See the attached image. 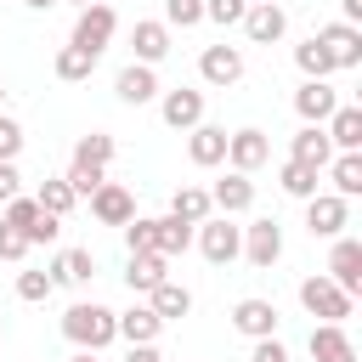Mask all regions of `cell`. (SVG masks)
<instances>
[{
    "instance_id": "cell-1",
    "label": "cell",
    "mask_w": 362,
    "mask_h": 362,
    "mask_svg": "<svg viewBox=\"0 0 362 362\" xmlns=\"http://www.w3.org/2000/svg\"><path fill=\"white\" fill-rule=\"evenodd\" d=\"M62 334H68V345H79V351H102V345L119 339V311H107V305H96V300H79V305L62 311Z\"/></svg>"
},
{
    "instance_id": "cell-2",
    "label": "cell",
    "mask_w": 362,
    "mask_h": 362,
    "mask_svg": "<svg viewBox=\"0 0 362 362\" xmlns=\"http://www.w3.org/2000/svg\"><path fill=\"white\" fill-rule=\"evenodd\" d=\"M113 28H119V17H113V6H107V0H96V6H85V11L74 17V40H68V45H74V51H85V57L96 62V57L107 51V40H113Z\"/></svg>"
},
{
    "instance_id": "cell-3",
    "label": "cell",
    "mask_w": 362,
    "mask_h": 362,
    "mask_svg": "<svg viewBox=\"0 0 362 362\" xmlns=\"http://www.w3.org/2000/svg\"><path fill=\"white\" fill-rule=\"evenodd\" d=\"M198 249L209 266H232L243 255V226H232V215H209L198 221Z\"/></svg>"
},
{
    "instance_id": "cell-4",
    "label": "cell",
    "mask_w": 362,
    "mask_h": 362,
    "mask_svg": "<svg viewBox=\"0 0 362 362\" xmlns=\"http://www.w3.org/2000/svg\"><path fill=\"white\" fill-rule=\"evenodd\" d=\"M0 221H6V226H17V232L28 238V249H34V243H57V232H62V221H57V215H45V209H40L34 198H23V192L6 204V215H0Z\"/></svg>"
},
{
    "instance_id": "cell-5",
    "label": "cell",
    "mask_w": 362,
    "mask_h": 362,
    "mask_svg": "<svg viewBox=\"0 0 362 362\" xmlns=\"http://www.w3.org/2000/svg\"><path fill=\"white\" fill-rule=\"evenodd\" d=\"M300 305H305L311 317H322V322H345L356 300H351L345 288H334L328 277H305V283H300Z\"/></svg>"
},
{
    "instance_id": "cell-6",
    "label": "cell",
    "mask_w": 362,
    "mask_h": 362,
    "mask_svg": "<svg viewBox=\"0 0 362 362\" xmlns=\"http://www.w3.org/2000/svg\"><path fill=\"white\" fill-rule=\"evenodd\" d=\"M345 226H351V204L345 198H334V192L305 198V232L311 238H345Z\"/></svg>"
},
{
    "instance_id": "cell-7",
    "label": "cell",
    "mask_w": 362,
    "mask_h": 362,
    "mask_svg": "<svg viewBox=\"0 0 362 362\" xmlns=\"http://www.w3.org/2000/svg\"><path fill=\"white\" fill-rule=\"evenodd\" d=\"M243 260H249V266H260V272L283 260V226H277L272 215H260V221H249V226H243Z\"/></svg>"
},
{
    "instance_id": "cell-8",
    "label": "cell",
    "mask_w": 362,
    "mask_h": 362,
    "mask_svg": "<svg viewBox=\"0 0 362 362\" xmlns=\"http://www.w3.org/2000/svg\"><path fill=\"white\" fill-rule=\"evenodd\" d=\"M328 283L345 288L351 300L362 294V238H334V249H328Z\"/></svg>"
},
{
    "instance_id": "cell-9",
    "label": "cell",
    "mask_w": 362,
    "mask_h": 362,
    "mask_svg": "<svg viewBox=\"0 0 362 362\" xmlns=\"http://www.w3.org/2000/svg\"><path fill=\"white\" fill-rule=\"evenodd\" d=\"M311 40L328 51L334 68H362V28H351V23H328V28H317Z\"/></svg>"
},
{
    "instance_id": "cell-10",
    "label": "cell",
    "mask_w": 362,
    "mask_h": 362,
    "mask_svg": "<svg viewBox=\"0 0 362 362\" xmlns=\"http://www.w3.org/2000/svg\"><path fill=\"white\" fill-rule=\"evenodd\" d=\"M266 158H272V141H266V130H255V124H249V130H232V136H226V164H232L238 175L260 170Z\"/></svg>"
},
{
    "instance_id": "cell-11",
    "label": "cell",
    "mask_w": 362,
    "mask_h": 362,
    "mask_svg": "<svg viewBox=\"0 0 362 362\" xmlns=\"http://www.w3.org/2000/svg\"><path fill=\"white\" fill-rule=\"evenodd\" d=\"M198 74H204V85H238L243 79V51L238 45H204V57H198Z\"/></svg>"
},
{
    "instance_id": "cell-12",
    "label": "cell",
    "mask_w": 362,
    "mask_h": 362,
    "mask_svg": "<svg viewBox=\"0 0 362 362\" xmlns=\"http://www.w3.org/2000/svg\"><path fill=\"white\" fill-rule=\"evenodd\" d=\"M334 107H339V90H334L328 79H305V85L294 90V113H300L305 124H328Z\"/></svg>"
},
{
    "instance_id": "cell-13",
    "label": "cell",
    "mask_w": 362,
    "mask_h": 362,
    "mask_svg": "<svg viewBox=\"0 0 362 362\" xmlns=\"http://www.w3.org/2000/svg\"><path fill=\"white\" fill-rule=\"evenodd\" d=\"M158 113H164V124H170V130H192V124H204V90L175 85V90H164Z\"/></svg>"
},
{
    "instance_id": "cell-14",
    "label": "cell",
    "mask_w": 362,
    "mask_h": 362,
    "mask_svg": "<svg viewBox=\"0 0 362 362\" xmlns=\"http://www.w3.org/2000/svg\"><path fill=\"white\" fill-rule=\"evenodd\" d=\"M232 328L249 334V339H272V334H277V305L260 300V294H249V300L232 305Z\"/></svg>"
},
{
    "instance_id": "cell-15",
    "label": "cell",
    "mask_w": 362,
    "mask_h": 362,
    "mask_svg": "<svg viewBox=\"0 0 362 362\" xmlns=\"http://www.w3.org/2000/svg\"><path fill=\"white\" fill-rule=\"evenodd\" d=\"M90 215H96L102 226H124V221L136 215V198H130V187H119V181H102V187L90 192Z\"/></svg>"
},
{
    "instance_id": "cell-16",
    "label": "cell",
    "mask_w": 362,
    "mask_h": 362,
    "mask_svg": "<svg viewBox=\"0 0 362 362\" xmlns=\"http://www.w3.org/2000/svg\"><path fill=\"white\" fill-rule=\"evenodd\" d=\"M243 34L255 40V45H277L283 34H288V11L272 0V6H249L243 11Z\"/></svg>"
},
{
    "instance_id": "cell-17",
    "label": "cell",
    "mask_w": 362,
    "mask_h": 362,
    "mask_svg": "<svg viewBox=\"0 0 362 362\" xmlns=\"http://www.w3.org/2000/svg\"><path fill=\"white\" fill-rule=\"evenodd\" d=\"M311 362H356V345L345 322H317L311 328Z\"/></svg>"
},
{
    "instance_id": "cell-18",
    "label": "cell",
    "mask_w": 362,
    "mask_h": 362,
    "mask_svg": "<svg viewBox=\"0 0 362 362\" xmlns=\"http://www.w3.org/2000/svg\"><path fill=\"white\" fill-rule=\"evenodd\" d=\"M113 90H119V102H124V107H141V102H153V96H158V74H153L147 62H130V68H119Z\"/></svg>"
},
{
    "instance_id": "cell-19",
    "label": "cell",
    "mask_w": 362,
    "mask_h": 362,
    "mask_svg": "<svg viewBox=\"0 0 362 362\" xmlns=\"http://www.w3.org/2000/svg\"><path fill=\"white\" fill-rule=\"evenodd\" d=\"M322 130H328V147H334V153H362V107L339 102Z\"/></svg>"
},
{
    "instance_id": "cell-20",
    "label": "cell",
    "mask_w": 362,
    "mask_h": 362,
    "mask_svg": "<svg viewBox=\"0 0 362 362\" xmlns=\"http://www.w3.org/2000/svg\"><path fill=\"white\" fill-rule=\"evenodd\" d=\"M288 158H294V164H311V170H328V158H334L328 130H322V124H300V136L288 141Z\"/></svg>"
},
{
    "instance_id": "cell-21",
    "label": "cell",
    "mask_w": 362,
    "mask_h": 362,
    "mask_svg": "<svg viewBox=\"0 0 362 362\" xmlns=\"http://www.w3.org/2000/svg\"><path fill=\"white\" fill-rule=\"evenodd\" d=\"M209 204H215V209H221V215H243V209H249V204H255V181H249V175H238V170H232V175H221V181H215V187H209Z\"/></svg>"
},
{
    "instance_id": "cell-22",
    "label": "cell",
    "mask_w": 362,
    "mask_h": 362,
    "mask_svg": "<svg viewBox=\"0 0 362 362\" xmlns=\"http://www.w3.org/2000/svg\"><path fill=\"white\" fill-rule=\"evenodd\" d=\"M164 277H170V260H164V255H153V249H147V255H130V266H124L130 294H153Z\"/></svg>"
},
{
    "instance_id": "cell-23",
    "label": "cell",
    "mask_w": 362,
    "mask_h": 362,
    "mask_svg": "<svg viewBox=\"0 0 362 362\" xmlns=\"http://www.w3.org/2000/svg\"><path fill=\"white\" fill-rule=\"evenodd\" d=\"M147 305H153V317H158V322H175V317H187V311H192V288L164 277V283L147 294Z\"/></svg>"
},
{
    "instance_id": "cell-24",
    "label": "cell",
    "mask_w": 362,
    "mask_h": 362,
    "mask_svg": "<svg viewBox=\"0 0 362 362\" xmlns=\"http://www.w3.org/2000/svg\"><path fill=\"white\" fill-rule=\"evenodd\" d=\"M164 334V322L153 317V305H130V311H119V339L124 345H153Z\"/></svg>"
},
{
    "instance_id": "cell-25",
    "label": "cell",
    "mask_w": 362,
    "mask_h": 362,
    "mask_svg": "<svg viewBox=\"0 0 362 362\" xmlns=\"http://www.w3.org/2000/svg\"><path fill=\"white\" fill-rule=\"evenodd\" d=\"M130 45H136V62L153 68V62L170 57V28H164V23H136V28H130Z\"/></svg>"
},
{
    "instance_id": "cell-26",
    "label": "cell",
    "mask_w": 362,
    "mask_h": 362,
    "mask_svg": "<svg viewBox=\"0 0 362 362\" xmlns=\"http://www.w3.org/2000/svg\"><path fill=\"white\" fill-rule=\"evenodd\" d=\"M187 136H192V141H187L192 164H204V170H209V164H221V158H226V130H221V124H192Z\"/></svg>"
},
{
    "instance_id": "cell-27",
    "label": "cell",
    "mask_w": 362,
    "mask_h": 362,
    "mask_svg": "<svg viewBox=\"0 0 362 362\" xmlns=\"http://www.w3.org/2000/svg\"><path fill=\"white\" fill-rule=\"evenodd\" d=\"M328 181H334V198H362V153H339L328 158Z\"/></svg>"
},
{
    "instance_id": "cell-28",
    "label": "cell",
    "mask_w": 362,
    "mask_h": 362,
    "mask_svg": "<svg viewBox=\"0 0 362 362\" xmlns=\"http://www.w3.org/2000/svg\"><path fill=\"white\" fill-rule=\"evenodd\" d=\"M170 215H175V221H187V226L209 221V215H215V204H209V187H175V198H170Z\"/></svg>"
},
{
    "instance_id": "cell-29",
    "label": "cell",
    "mask_w": 362,
    "mask_h": 362,
    "mask_svg": "<svg viewBox=\"0 0 362 362\" xmlns=\"http://www.w3.org/2000/svg\"><path fill=\"white\" fill-rule=\"evenodd\" d=\"M96 277V255L90 249H62L51 266V283H90Z\"/></svg>"
},
{
    "instance_id": "cell-30",
    "label": "cell",
    "mask_w": 362,
    "mask_h": 362,
    "mask_svg": "<svg viewBox=\"0 0 362 362\" xmlns=\"http://www.w3.org/2000/svg\"><path fill=\"white\" fill-rule=\"evenodd\" d=\"M74 164H90V170H107L113 164V136L107 130H90L74 141Z\"/></svg>"
},
{
    "instance_id": "cell-31",
    "label": "cell",
    "mask_w": 362,
    "mask_h": 362,
    "mask_svg": "<svg viewBox=\"0 0 362 362\" xmlns=\"http://www.w3.org/2000/svg\"><path fill=\"white\" fill-rule=\"evenodd\" d=\"M317 181H322V170H311V164H294V158L277 170V187H283L288 198H317Z\"/></svg>"
},
{
    "instance_id": "cell-32",
    "label": "cell",
    "mask_w": 362,
    "mask_h": 362,
    "mask_svg": "<svg viewBox=\"0 0 362 362\" xmlns=\"http://www.w3.org/2000/svg\"><path fill=\"white\" fill-rule=\"evenodd\" d=\"M34 204H40L45 215H57V221H62V215H68L79 198H74V187H68L62 175H45V181H40V192H34Z\"/></svg>"
},
{
    "instance_id": "cell-33",
    "label": "cell",
    "mask_w": 362,
    "mask_h": 362,
    "mask_svg": "<svg viewBox=\"0 0 362 362\" xmlns=\"http://www.w3.org/2000/svg\"><path fill=\"white\" fill-rule=\"evenodd\" d=\"M164 260H175V255H187L192 249V226L187 221H175V215H158V243H153Z\"/></svg>"
},
{
    "instance_id": "cell-34",
    "label": "cell",
    "mask_w": 362,
    "mask_h": 362,
    "mask_svg": "<svg viewBox=\"0 0 362 362\" xmlns=\"http://www.w3.org/2000/svg\"><path fill=\"white\" fill-rule=\"evenodd\" d=\"M124 243H130V255H147L153 243H158V215H130L124 221ZM158 255V249H153Z\"/></svg>"
},
{
    "instance_id": "cell-35",
    "label": "cell",
    "mask_w": 362,
    "mask_h": 362,
    "mask_svg": "<svg viewBox=\"0 0 362 362\" xmlns=\"http://www.w3.org/2000/svg\"><path fill=\"white\" fill-rule=\"evenodd\" d=\"M294 62H300V74H305V79H328V74H334V62H328V51H322L317 40L294 45Z\"/></svg>"
},
{
    "instance_id": "cell-36",
    "label": "cell",
    "mask_w": 362,
    "mask_h": 362,
    "mask_svg": "<svg viewBox=\"0 0 362 362\" xmlns=\"http://www.w3.org/2000/svg\"><path fill=\"white\" fill-rule=\"evenodd\" d=\"M90 68H96V62H90L85 51H74V45H62V51H57V79L79 85V79H90Z\"/></svg>"
},
{
    "instance_id": "cell-37",
    "label": "cell",
    "mask_w": 362,
    "mask_h": 362,
    "mask_svg": "<svg viewBox=\"0 0 362 362\" xmlns=\"http://www.w3.org/2000/svg\"><path fill=\"white\" fill-rule=\"evenodd\" d=\"M51 272H17V300H28V305H40V300H51Z\"/></svg>"
},
{
    "instance_id": "cell-38",
    "label": "cell",
    "mask_w": 362,
    "mask_h": 362,
    "mask_svg": "<svg viewBox=\"0 0 362 362\" xmlns=\"http://www.w3.org/2000/svg\"><path fill=\"white\" fill-rule=\"evenodd\" d=\"M204 23V0H164V28H192Z\"/></svg>"
},
{
    "instance_id": "cell-39",
    "label": "cell",
    "mask_w": 362,
    "mask_h": 362,
    "mask_svg": "<svg viewBox=\"0 0 362 362\" xmlns=\"http://www.w3.org/2000/svg\"><path fill=\"white\" fill-rule=\"evenodd\" d=\"M68 187H74V198H90L102 181H107V170H90V164H68V175H62Z\"/></svg>"
},
{
    "instance_id": "cell-40",
    "label": "cell",
    "mask_w": 362,
    "mask_h": 362,
    "mask_svg": "<svg viewBox=\"0 0 362 362\" xmlns=\"http://www.w3.org/2000/svg\"><path fill=\"white\" fill-rule=\"evenodd\" d=\"M243 11H249V0H204V17H209V23H221V28L243 23Z\"/></svg>"
},
{
    "instance_id": "cell-41",
    "label": "cell",
    "mask_w": 362,
    "mask_h": 362,
    "mask_svg": "<svg viewBox=\"0 0 362 362\" xmlns=\"http://www.w3.org/2000/svg\"><path fill=\"white\" fill-rule=\"evenodd\" d=\"M23 255H28V238H23L17 226L0 221V260H23Z\"/></svg>"
},
{
    "instance_id": "cell-42",
    "label": "cell",
    "mask_w": 362,
    "mask_h": 362,
    "mask_svg": "<svg viewBox=\"0 0 362 362\" xmlns=\"http://www.w3.org/2000/svg\"><path fill=\"white\" fill-rule=\"evenodd\" d=\"M17 153H23V124L0 113V158H17Z\"/></svg>"
},
{
    "instance_id": "cell-43",
    "label": "cell",
    "mask_w": 362,
    "mask_h": 362,
    "mask_svg": "<svg viewBox=\"0 0 362 362\" xmlns=\"http://www.w3.org/2000/svg\"><path fill=\"white\" fill-rule=\"evenodd\" d=\"M249 362H288V345L272 334V339H255V351H249Z\"/></svg>"
},
{
    "instance_id": "cell-44",
    "label": "cell",
    "mask_w": 362,
    "mask_h": 362,
    "mask_svg": "<svg viewBox=\"0 0 362 362\" xmlns=\"http://www.w3.org/2000/svg\"><path fill=\"white\" fill-rule=\"evenodd\" d=\"M23 192V175H17V164L11 158H0V204H11Z\"/></svg>"
},
{
    "instance_id": "cell-45",
    "label": "cell",
    "mask_w": 362,
    "mask_h": 362,
    "mask_svg": "<svg viewBox=\"0 0 362 362\" xmlns=\"http://www.w3.org/2000/svg\"><path fill=\"white\" fill-rule=\"evenodd\" d=\"M124 362H164V356H158L153 345H130V356H124Z\"/></svg>"
},
{
    "instance_id": "cell-46",
    "label": "cell",
    "mask_w": 362,
    "mask_h": 362,
    "mask_svg": "<svg viewBox=\"0 0 362 362\" xmlns=\"http://www.w3.org/2000/svg\"><path fill=\"white\" fill-rule=\"evenodd\" d=\"M339 6H345V17H339V23H351V28H356V23H362V0H339Z\"/></svg>"
},
{
    "instance_id": "cell-47",
    "label": "cell",
    "mask_w": 362,
    "mask_h": 362,
    "mask_svg": "<svg viewBox=\"0 0 362 362\" xmlns=\"http://www.w3.org/2000/svg\"><path fill=\"white\" fill-rule=\"evenodd\" d=\"M23 6H34V11H51V6H57V0H23Z\"/></svg>"
},
{
    "instance_id": "cell-48",
    "label": "cell",
    "mask_w": 362,
    "mask_h": 362,
    "mask_svg": "<svg viewBox=\"0 0 362 362\" xmlns=\"http://www.w3.org/2000/svg\"><path fill=\"white\" fill-rule=\"evenodd\" d=\"M74 362H102V356H96V351H79V356H74Z\"/></svg>"
},
{
    "instance_id": "cell-49",
    "label": "cell",
    "mask_w": 362,
    "mask_h": 362,
    "mask_svg": "<svg viewBox=\"0 0 362 362\" xmlns=\"http://www.w3.org/2000/svg\"><path fill=\"white\" fill-rule=\"evenodd\" d=\"M68 6H79V11H85V6H96V0H68Z\"/></svg>"
},
{
    "instance_id": "cell-50",
    "label": "cell",
    "mask_w": 362,
    "mask_h": 362,
    "mask_svg": "<svg viewBox=\"0 0 362 362\" xmlns=\"http://www.w3.org/2000/svg\"><path fill=\"white\" fill-rule=\"evenodd\" d=\"M249 6H272V0H249Z\"/></svg>"
},
{
    "instance_id": "cell-51",
    "label": "cell",
    "mask_w": 362,
    "mask_h": 362,
    "mask_svg": "<svg viewBox=\"0 0 362 362\" xmlns=\"http://www.w3.org/2000/svg\"><path fill=\"white\" fill-rule=\"evenodd\" d=\"M0 102H6V90H0Z\"/></svg>"
}]
</instances>
